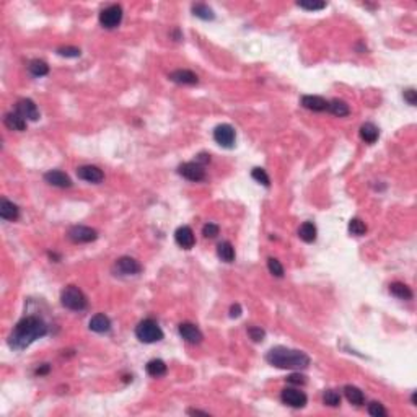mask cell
Wrapping results in <instances>:
<instances>
[{
	"mask_svg": "<svg viewBox=\"0 0 417 417\" xmlns=\"http://www.w3.org/2000/svg\"><path fill=\"white\" fill-rule=\"evenodd\" d=\"M241 315V307L240 305H232V308H230V316L232 318H238Z\"/></svg>",
	"mask_w": 417,
	"mask_h": 417,
	"instance_id": "60d3db41",
	"label": "cell"
},
{
	"mask_svg": "<svg viewBox=\"0 0 417 417\" xmlns=\"http://www.w3.org/2000/svg\"><path fill=\"white\" fill-rule=\"evenodd\" d=\"M0 217L4 220H17L20 217V208L17 204L10 202L9 199L0 200Z\"/></svg>",
	"mask_w": 417,
	"mask_h": 417,
	"instance_id": "d6986e66",
	"label": "cell"
},
{
	"mask_svg": "<svg viewBox=\"0 0 417 417\" xmlns=\"http://www.w3.org/2000/svg\"><path fill=\"white\" fill-rule=\"evenodd\" d=\"M187 414H191V415H208V412L199 411V409H187Z\"/></svg>",
	"mask_w": 417,
	"mask_h": 417,
	"instance_id": "b9f144b4",
	"label": "cell"
},
{
	"mask_svg": "<svg viewBox=\"0 0 417 417\" xmlns=\"http://www.w3.org/2000/svg\"><path fill=\"white\" fill-rule=\"evenodd\" d=\"M178 331H179V334H181V337L189 344H200L202 342V339H204L200 329L192 323H181L179 324Z\"/></svg>",
	"mask_w": 417,
	"mask_h": 417,
	"instance_id": "8fae6325",
	"label": "cell"
},
{
	"mask_svg": "<svg viewBox=\"0 0 417 417\" xmlns=\"http://www.w3.org/2000/svg\"><path fill=\"white\" fill-rule=\"evenodd\" d=\"M17 113L25 117L26 121H38L39 119V109L30 98H22L17 103Z\"/></svg>",
	"mask_w": 417,
	"mask_h": 417,
	"instance_id": "30bf717a",
	"label": "cell"
},
{
	"mask_svg": "<svg viewBox=\"0 0 417 417\" xmlns=\"http://www.w3.org/2000/svg\"><path fill=\"white\" fill-rule=\"evenodd\" d=\"M344 394L347 401L351 402V404H356V406H362L365 402V396L362 393V390L357 386H352V385H345L344 386Z\"/></svg>",
	"mask_w": 417,
	"mask_h": 417,
	"instance_id": "7402d4cb",
	"label": "cell"
},
{
	"mask_svg": "<svg viewBox=\"0 0 417 417\" xmlns=\"http://www.w3.org/2000/svg\"><path fill=\"white\" fill-rule=\"evenodd\" d=\"M192 13H194V15H196L197 18L205 20V22H207V20H214V18H215L214 10H212L208 5H205V4H194V5H192Z\"/></svg>",
	"mask_w": 417,
	"mask_h": 417,
	"instance_id": "f1b7e54d",
	"label": "cell"
},
{
	"mask_svg": "<svg viewBox=\"0 0 417 417\" xmlns=\"http://www.w3.org/2000/svg\"><path fill=\"white\" fill-rule=\"evenodd\" d=\"M67 235L74 243H90V241H95L98 238V232L90 227H83V225L72 227Z\"/></svg>",
	"mask_w": 417,
	"mask_h": 417,
	"instance_id": "ba28073f",
	"label": "cell"
},
{
	"mask_svg": "<svg viewBox=\"0 0 417 417\" xmlns=\"http://www.w3.org/2000/svg\"><path fill=\"white\" fill-rule=\"evenodd\" d=\"M135 336L144 344H154V342H158V340L163 339V331L155 319L147 318V319H142V321L137 324Z\"/></svg>",
	"mask_w": 417,
	"mask_h": 417,
	"instance_id": "3957f363",
	"label": "cell"
},
{
	"mask_svg": "<svg viewBox=\"0 0 417 417\" xmlns=\"http://www.w3.org/2000/svg\"><path fill=\"white\" fill-rule=\"evenodd\" d=\"M4 122L10 130H25L26 129V119L20 116L17 111L15 113H7L4 117Z\"/></svg>",
	"mask_w": 417,
	"mask_h": 417,
	"instance_id": "44dd1931",
	"label": "cell"
},
{
	"mask_svg": "<svg viewBox=\"0 0 417 417\" xmlns=\"http://www.w3.org/2000/svg\"><path fill=\"white\" fill-rule=\"evenodd\" d=\"M47 334V326L38 316H26L18 321L9 336V345L13 351H23L34 340Z\"/></svg>",
	"mask_w": 417,
	"mask_h": 417,
	"instance_id": "6da1fadb",
	"label": "cell"
},
{
	"mask_svg": "<svg viewBox=\"0 0 417 417\" xmlns=\"http://www.w3.org/2000/svg\"><path fill=\"white\" fill-rule=\"evenodd\" d=\"M220 232V228L219 225H215V224H205L204 228H202V235L205 236V238H215V236L219 235Z\"/></svg>",
	"mask_w": 417,
	"mask_h": 417,
	"instance_id": "74e56055",
	"label": "cell"
},
{
	"mask_svg": "<svg viewBox=\"0 0 417 417\" xmlns=\"http://www.w3.org/2000/svg\"><path fill=\"white\" fill-rule=\"evenodd\" d=\"M57 54L62 55V57H80V49L79 47L65 46V47H59Z\"/></svg>",
	"mask_w": 417,
	"mask_h": 417,
	"instance_id": "d590c367",
	"label": "cell"
},
{
	"mask_svg": "<svg viewBox=\"0 0 417 417\" xmlns=\"http://www.w3.org/2000/svg\"><path fill=\"white\" fill-rule=\"evenodd\" d=\"M323 401L326 406H331V407H337L340 404V394L334 390H326L323 393Z\"/></svg>",
	"mask_w": 417,
	"mask_h": 417,
	"instance_id": "f546056e",
	"label": "cell"
},
{
	"mask_svg": "<svg viewBox=\"0 0 417 417\" xmlns=\"http://www.w3.org/2000/svg\"><path fill=\"white\" fill-rule=\"evenodd\" d=\"M390 294L399 300H411L412 298V290L402 282H393L390 286Z\"/></svg>",
	"mask_w": 417,
	"mask_h": 417,
	"instance_id": "603a6c76",
	"label": "cell"
},
{
	"mask_svg": "<svg viewBox=\"0 0 417 417\" xmlns=\"http://www.w3.org/2000/svg\"><path fill=\"white\" fill-rule=\"evenodd\" d=\"M298 7H300V9H305V10H323V9H326V2H315V0H303V2H298L297 4Z\"/></svg>",
	"mask_w": 417,
	"mask_h": 417,
	"instance_id": "e575fe53",
	"label": "cell"
},
{
	"mask_svg": "<svg viewBox=\"0 0 417 417\" xmlns=\"http://www.w3.org/2000/svg\"><path fill=\"white\" fill-rule=\"evenodd\" d=\"M402 96H404V100L411 104V106H415L417 104V92L414 88H407L404 90V93H402Z\"/></svg>",
	"mask_w": 417,
	"mask_h": 417,
	"instance_id": "f35d334b",
	"label": "cell"
},
{
	"mask_svg": "<svg viewBox=\"0 0 417 417\" xmlns=\"http://www.w3.org/2000/svg\"><path fill=\"white\" fill-rule=\"evenodd\" d=\"M328 111L334 116L344 117V116H349L351 108H349V104L342 100H332V101H328Z\"/></svg>",
	"mask_w": 417,
	"mask_h": 417,
	"instance_id": "d4e9b609",
	"label": "cell"
},
{
	"mask_svg": "<svg viewBox=\"0 0 417 417\" xmlns=\"http://www.w3.org/2000/svg\"><path fill=\"white\" fill-rule=\"evenodd\" d=\"M298 236H300V240L305 241V243H313L316 240V227L313 222H305V224L300 225L298 228Z\"/></svg>",
	"mask_w": 417,
	"mask_h": 417,
	"instance_id": "cb8c5ba5",
	"label": "cell"
},
{
	"mask_svg": "<svg viewBox=\"0 0 417 417\" xmlns=\"http://www.w3.org/2000/svg\"><path fill=\"white\" fill-rule=\"evenodd\" d=\"M248 334L254 340V342H261V340L264 339V336H266V332H264V329L258 328V326H251V328L248 329Z\"/></svg>",
	"mask_w": 417,
	"mask_h": 417,
	"instance_id": "8d00e7d4",
	"label": "cell"
},
{
	"mask_svg": "<svg viewBox=\"0 0 417 417\" xmlns=\"http://www.w3.org/2000/svg\"><path fill=\"white\" fill-rule=\"evenodd\" d=\"M217 254L222 261L225 262H233L235 259V248L230 241H222L217 246Z\"/></svg>",
	"mask_w": 417,
	"mask_h": 417,
	"instance_id": "484cf974",
	"label": "cell"
},
{
	"mask_svg": "<svg viewBox=\"0 0 417 417\" xmlns=\"http://www.w3.org/2000/svg\"><path fill=\"white\" fill-rule=\"evenodd\" d=\"M281 398L287 406L295 407V409L305 407V404H307V401H308L307 394L300 390H297V388H286V390H282Z\"/></svg>",
	"mask_w": 417,
	"mask_h": 417,
	"instance_id": "9c48e42d",
	"label": "cell"
},
{
	"mask_svg": "<svg viewBox=\"0 0 417 417\" xmlns=\"http://www.w3.org/2000/svg\"><path fill=\"white\" fill-rule=\"evenodd\" d=\"M170 79L175 83H179V85H196L199 82L197 75L191 71H186V68H179V71L171 72Z\"/></svg>",
	"mask_w": 417,
	"mask_h": 417,
	"instance_id": "e0dca14e",
	"label": "cell"
},
{
	"mask_svg": "<svg viewBox=\"0 0 417 417\" xmlns=\"http://www.w3.org/2000/svg\"><path fill=\"white\" fill-rule=\"evenodd\" d=\"M77 176L83 181H88V183H101L103 181V171L98 168V166H93V165H83L77 170Z\"/></svg>",
	"mask_w": 417,
	"mask_h": 417,
	"instance_id": "4fadbf2b",
	"label": "cell"
},
{
	"mask_svg": "<svg viewBox=\"0 0 417 417\" xmlns=\"http://www.w3.org/2000/svg\"><path fill=\"white\" fill-rule=\"evenodd\" d=\"M145 368H147V373L150 375V377H155V378L163 377V375L166 373V370H168V368H166V364L163 362V360H160V359L150 360Z\"/></svg>",
	"mask_w": 417,
	"mask_h": 417,
	"instance_id": "4316f807",
	"label": "cell"
},
{
	"mask_svg": "<svg viewBox=\"0 0 417 417\" xmlns=\"http://www.w3.org/2000/svg\"><path fill=\"white\" fill-rule=\"evenodd\" d=\"M197 160H199V162H202V163H205V162H211V155H205V154H200ZM199 162H197V163H199Z\"/></svg>",
	"mask_w": 417,
	"mask_h": 417,
	"instance_id": "ee69618b",
	"label": "cell"
},
{
	"mask_svg": "<svg viewBox=\"0 0 417 417\" xmlns=\"http://www.w3.org/2000/svg\"><path fill=\"white\" fill-rule=\"evenodd\" d=\"M60 303L64 305L65 308L68 310H74V311H80V310H85L87 308V297L85 294L75 286H68L62 290L60 294Z\"/></svg>",
	"mask_w": 417,
	"mask_h": 417,
	"instance_id": "277c9868",
	"label": "cell"
},
{
	"mask_svg": "<svg viewBox=\"0 0 417 417\" xmlns=\"http://www.w3.org/2000/svg\"><path fill=\"white\" fill-rule=\"evenodd\" d=\"M415 398H417V393L414 391V393H412V396H411V401H412V404H414V406H417V404H415Z\"/></svg>",
	"mask_w": 417,
	"mask_h": 417,
	"instance_id": "f6af8a7d",
	"label": "cell"
},
{
	"mask_svg": "<svg viewBox=\"0 0 417 417\" xmlns=\"http://www.w3.org/2000/svg\"><path fill=\"white\" fill-rule=\"evenodd\" d=\"M380 137V130L378 127L372 122H365L360 126V138L367 144H375L377 138Z\"/></svg>",
	"mask_w": 417,
	"mask_h": 417,
	"instance_id": "ffe728a7",
	"label": "cell"
},
{
	"mask_svg": "<svg viewBox=\"0 0 417 417\" xmlns=\"http://www.w3.org/2000/svg\"><path fill=\"white\" fill-rule=\"evenodd\" d=\"M251 176H253L254 181L261 183L262 186H266V187L270 184V179H269V176H267V173H266V170H262V168H253Z\"/></svg>",
	"mask_w": 417,
	"mask_h": 417,
	"instance_id": "1f68e13d",
	"label": "cell"
},
{
	"mask_svg": "<svg viewBox=\"0 0 417 417\" xmlns=\"http://www.w3.org/2000/svg\"><path fill=\"white\" fill-rule=\"evenodd\" d=\"M122 22V9L121 5H109L100 13V23L106 30H113V28L119 26Z\"/></svg>",
	"mask_w": 417,
	"mask_h": 417,
	"instance_id": "5b68a950",
	"label": "cell"
},
{
	"mask_svg": "<svg viewBox=\"0 0 417 417\" xmlns=\"http://www.w3.org/2000/svg\"><path fill=\"white\" fill-rule=\"evenodd\" d=\"M302 104L303 108H307L310 111H328V101L321 96H316V95H305L302 96Z\"/></svg>",
	"mask_w": 417,
	"mask_h": 417,
	"instance_id": "2e32d148",
	"label": "cell"
},
{
	"mask_svg": "<svg viewBox=\"0 0 417 417\" xmlns=\"http://www.w3.org/2000/svg\"><path fill=\"white\" fill-rule=\"evenodd\" d=\"M368 414L373 415V417H385L388 412H386V409L383 407V404L381 402H377V401H373L368 404Z\"/></svg>",
	"mask_w": 417,
	"mask_h": 417,
	"instance_id": "836d02e7",
	"label": "cell"
},
{
	"mask_svg": "<svg viewBox=\"0 0 417 417\" xmlns=\"http://www.w3.org/2000/svg\"><path fill=\"white\" fill-rule=\"evenodd\" d=\"M214 141L224 149H233L236 141V132L230 124H220L214 129Z\"/></svg>",
	"mask_w": 417,
	"mask_h": 417,
	"instance_id": "8992f818",
	"label": "cell"
},
{
	"mask_svg": "<svg viewBox=\"0 0 417 417\" xmlns=\"http://www.w3.org/2000/svg\"><path fill=\"white\" fill-rule=\"evenodd\" d=\"M175 240H176L178 245L181 248H184V249H191L194 246V243H196L194 232L191 230V227H187V225H183V227L178 228V230L175 232Z\"/></svg>",
	"mask_w": 417,
	"mask_h": 417,
	"instance_id": "5bb4252c",
	"label": "cell"
},
{
	"mask_svg": "<svg viewBox=\"0 0 417 417\" xmlns=\"http://www.w3.org/2000/svg\"><path fill=\"white\" fill-rule=\"evenodd\" d=\"M44 181L51 186H55V187H71L72 186L71 178H68L64 171H59V170L47 171L44 175Z\"/></svg>",
	"mask_w": 417,
	"mask_h": 417,
	"instance_id": "9a60e30c",
	"label": "cell"
},
{
	"mask_svg": "<svg viewBox=\"0 0 417 417\" xmlns=\"http://www.w3.org/2000/svg\"><path fill=\"white\" fill-rule=\"evenodd\" d=\"M349 232L356 236H362L367 232V225L360 219H352L349 222Z\"/></svg>",
	"mask_w": 417,
	"mask_h": 417,
	"instance_id": "4dcf8cb0",
	"label": "cell"
},
{
	"mask_svg": "<svg viewBox=\"0 0 417 417\" xmlns=\"http://www.w3.org/2000/svg\"><path fill=\"white\" fill-rule=\"evenodd\" d=\"M287 381L290 385H305L307 383V377L300 373H292L290 377H287Z\"/></svg>",
	"mask_w": 417,
	"mask_h": 417,
	"instance_id": "ab89813d",
	"label": "cell"
},
{
	"mask_svg": "<svg viewBox=\"0 0 417 417\" xmlns=\"http://www.w3.org/2000/svg\"><path fill=\"white\" fill-rule=\"evenodd\" d=\"M90 329L93 332H98V334H103V332H108L111 329V321L106 315H103V313H98V315H95L92 319H90Z\"/></svg>",
	"mask_w": 417,
	"mask_h": 417,
	"instance_id": "ac0fdd59",
	"label": "cell"
},
{
	"mask_svg": "<svg viewBox=\"0 0 417 417\" xmlns=\"http://www.w3.org/2000/svg\"><path fill=\"white\" fill-rule=\"evenodd\" d=\"M266 360L272 367L284 368V370H305L310 365V357L307 354L284 345L272 347L267 352Z\"/></svg>",
	"mask_w": 417,
	"mask_h": 417,
	"instance_id": "7a4b0ae2",
	"label": "cell"
},
{
	"mask_svg": "<svg viewBox=\"0 0 417 417\" xmlns=\"http://www.w3.org/2000/svg\"><path fill=\"white\" fill-rule=\"evenodd\" d=\"M178 173H179V175H181L183 178L189 179V181H192V183L202 181V179L205 178V170H204V166L200 165V163H196V162H189V163L179 165Z\"/></svg>",
	"mask_w": 417,
	"mask_h": 417,
	"instance_id": "52a82bcc",
	"label": "cell"
},
{
	"mask_svg": "<svg viewBox=\"0 0 417 417\" xmlns=\"http://www.w3.org/2000/svg\"><path fill=\"white\" fill-rule=\"evenodd\" d=\"M47 372H49V365L44 364L43 367L38 368V370H36V375H44V373H47Z\"/></svg>",
	"mask_w": 417,
	"mask_h": 417,
	"instance_id": "7bdbcfd3",
	"label": "cell"
},
{
	"mask_svg": "<svg viewBox=\"0 0 417 417\" xmlns=\"http://www.w3.org/2000/svg\"><path fill=\"white\" fill-rule=\"evenodd\" d=\"M28 71H30L34 77H44V75L49 74V65H47L44 60L34 59L30 62V65H28Z\"/></svg>",
	"mask_w": 417,
	"mask_h": 417,
	"instance_id": "83f0119b",
	"label": "cell"
},
{
	"mask_svg": "<svg viewBox=\"0 0 417 417\" xmlns=\"http://www.w3.org/2000/svg\"><path fill=\"white\" fill-rule=\"evenodd\" d=\"M267 267H269L270 274H272V275H275V277H282V275H284V266L281 264L279 259L269 258V259H267Z\"/></svg>",
	"mask_w": 417,
	"mask_h": 417,
	"instance_id": "d6a6232c",
	"label": "cell"
},
{
	"mask_svg": "<svg viewBox=\"0 0 417 417\" xmlns=\"http://www.w3.org/2000/svg\"><path fill=\"white\" fill-rule=\"evenodd\" d=\"M116 270L122 275H135L142 270L141 264H138L134 258H129V256H122L116 261L114 264Z\"/></svg>",
	"mask_w": 417,
	"mask_h": 417,
	"instance_id": "7c38bea8",
	"label": "cell"
}]
</instances>
